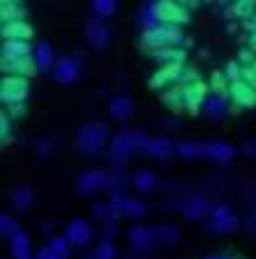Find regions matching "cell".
I'll use <instances>...</instances> for the list:
<instances>
[{
  "label": "cell",
  "mask_w": 256,
  "mask_h": 259,
  "mask_svg": "<svg viewBox=\"0 0 256 259\" xmlns=\"http://www.w3.org/2000/svg\"><path fill=\"white\" fill-rule=\"evenodd\" d=\"M179 88H181V92H183V101H185V106L190 108V113L197 115L199 110H201L206 97H208L206 94L208 85H203L201 80H197V83H192V85H179Z\"/></svg>",
  "instance_id": "16"
},
{
  "label": "cell",
  "mask_w": 256,
  "mask_h": 259,
  "mask_svg": "<svg viewBox=\"0 0 256 259\" xmlns=\"http://www.w3.org/2000/svg\"><path fill=\"white\" fill-rule=\"evenodd\" d=\"M254 3H256V0H254Z\"/></svg>",
  "instance_id": "61"
},
{
  "label": "cell",
  "mask_w": 256,
  "mask_h": 259,
  "mask_svg": "<svg viewBox=\"0 0 256 259\" xmlns=\"http://www.w3.org/2000/svg\"><path fill=\"white\" fill-rule=\"evenodd\" d=\"M238 62H240L242 67H249V64L256 62V53L251 49H242L240 53H238Z\"/></svg>",
  "instance_id": "49"
},
{
  "label": "cell",
  "mask_w": 256,
  "mask_h": 259,
  "mask_svg": "<svg viewBox=\"0 0 256 259\" xmlns=\"http://www.w3.org/2000/svg\"><path fill=\"white\" fill-rule=\"evenodd\" d=\"M0 67H3L5 76H21V78H32L39 71L32 55H28V58H3Z\"/></svg>",
  "instance_id": "11"
},
{
  "label": "cell",
  "mask_w": 256,
  "mask_h": 259,
  "mask_svg": "<svg viewBox=\"0 0 256 259\" xmlns=\"http://www.w3.org/2000/svg\"><path fill=\"white\" fill-rule=\"evenodd\" d=\"M229 97L236 103V108H256V90L245 80L229 85Z\"/></svg>",
  "instance_id": "17"
},
{
  "label": "cell",
  "mask_w": 256,
  "mask_h": 259,
  "mask_svg": "<svg viewBox=\"0 0 256 259\" xmlns=\"http://www.w3.org/2000/svg\"><path fill=\"white\" fill-rule=\"evenodd\" d=\"M64 236L69 239V243L76 245V248H85V245H89V241H92L94 236V230L92 225H89L87 220H71L67 225V230H64Z\"/></svg>",
  "instance_id": "14"
},
{
  "label": "cell",
  "mask_w": 256,
  "mask_h": 259,
  "mask_svg": "<svg viewBox=\"0 0 256 259\" xmlns=\"http://www.w3.org/2000/svg\"><path fill=\"white\" fill-rule=\"evenodd\" d=\"M12 122L14 119L10 117L7 113H0V140H3V145H7V142L12 140Z\"/></svg>",
  "instance_id": "42"
},
{
  "label": "cell",
  "mask_w": 256,
  "mask_h": 259,
  "mask_svg": "<svg viewBox=\"0 0 256 259\" xmlns=\"http://www.w3.org/2000/svg\"><path fill=\"white\" fill-rule=\"evenodd\" d=\"M117 234V220H106V223H101V236L103 241H112V236Z\"/></svg>",
  "instance_id": "48"
},
{
  "label": "cell",
  "mask_w": 256,
  "mask_h": 259,
  "mask_svg": "<svg viewBox=\"0 0 256 259\" xmlns=\"http://www.w3.org/2000/svg\"><path fill=\"white\" fill-rule=\"evenodd\" d=\"M85 39H87L92 51H106L108 44H110V30H108L106 21L92 16L85 25Z\"/></svg>",
  "instance_id": "8"
},
{
  "label": "cell",
  "mask_w": 256,
  "mask_h": 259,
  "mask_svg": "<svg viewBox=\"0 0 256 259\" xmlns=\"http://www.w3.org/2000/svg\"><path fill=\"white\" fill-rule=\"evenodd\" d=\"M179 241V230L174 225H160L156 227V243L163 245H174Z\"/></svg>",
  "instance_id": "32"
},
{
  "label": "cell",
  "mask_w": 256,
  "mask_h": 259,
  "mask_svg": "<svg viewBox=\"0 0 256 259\" xmlns=\"http://www.w3.org/2000/svg\"><path fill=\"white\" fill-rule=\"evenodd\" d=\"M131 181H133V188L140 193H151L158 188V177L151 170H137Z\"/></svg>",
  "instance_id": "27"
},
{
  "label": "cell",
  "mask_w": 256,
  "mask_h": 259,
  "mask_svg": "<svg viewBox=\"0 0 256 259\" xmlns=\"http://www.w3.org/2000/svg\"><path fill=\"white\" fill-rule=\"evenodd\" d=\"M34 46L25 39H5L3 41V58H28Z\"/></svg>",
  "instance_id": "24"
},
{
  "label": "cell",
  "mask_w": 256,
  "mask_h": 259,
  "mask_svg": "<svg viewBox=\"0 0 256 259\" xmlns=\"http://www.w3.org/2000/svg\"><path fill=\"white\" fill-rule=\"evenodd\" d=\"M146 213V204L142 200H135V197H126V206H124V215L126 218H142Z\"/></svg>",
  "instance_id": "37"
},
{
  "label": "cell",
  "mask_w": 256,
  "mask_h": 259,
  "mask_svg": "<svg viewBox=\"0 0 256 259\" xmlns=\"http://www.w3.org/2000/svg\"><path fill=\"white\" fill-rule=\"evenodd\" d=\"M117 257V248L112 241H101L94 250V259H115Z\"/></svg>",
  "instance_id": "41"
},
{
  "label": "cell",
  "mask_w": 256,
  "mask_h": 259,
  "mask_svg": "<svg viewBox=\"0 0 256 259\" xmlns=\"http://www.w3.org/2000/svg\"><path fill=\"white\" fill-rule=\"evenodd\" d=\"M222 73L229 83H238V80H242V64L238 60H231V62H227Z\"/></svg>",
  "instance_id": "40"
},
{
  "label": "cell",
  "mask_w": 256,
  "mask_h": 259,
  "mask_svg": "<svg viewBox=\"0 0 256 259\" xmlns=\"http://www.w3.org/2000/svg\"><path fill=\"white\" fill-rule=\"evenodd\" d=\"M110 140V128L106 122H87L76 133V145L85 156H98Z\"/></svg>",
  "instance_id": "3"
},
{
  "label": "cell",
  "mask_w": 256,
  "mask_h": 259,
  "mask_svg": "<svg viewBox=\"0 0 256 259\" xmlns=\"http://www.w3.org/2000/svg\"><path fill=\"white\" fill-rule=\"evenodd\" d=\"M137 23H140L142 32H146V30H153V28H158V25H163L158 21V16H156L153 0H146L144 5H142V10L137 12Z\"/></svg>",
  "instance_id": "28"
},
{
  "label": "cell",
  "mask_w": 256,
  "mask_h": 259,
  "mask_svg": "<svg viewBox=\"0 0 256 259\" xmlns=\"http://www.w3.org/2000/svg\"><path fill=\"white\" fill-rule=\"evenodd\" d=\"M242 80H245V83H249L251 88L256 90V62L249 64V67H242Z\"/></svg>",
  "instance_id": "50"
},
{
  "label": "cell",
  "mask_w": 256,
  "mask_h": 259,
  "mask_svg": "<svg viewBox=\"0 0 256 259\" xmlns=\"http://www.w3.org/2000/svg\"><path fill=\"white\" fill-rule=\"evenodd\" d=\"M206 227L213 234H231L240 227V220L229 204H213L211 213L206 218Z\"/></svg>",
  "instance_id": "4"
},
{
  "label": "cell",
  "mask_w": 256,
  "mask_h": 259,
  "mask_svg": "<svg viewBox=\"0 0 256 259\" xmlns=\"http://www.w3.org/2000/svg\"><path fill=\"white\" fill-rule=\"evenodd\" d=\"M197 80H199V71H197V69L185 67V69H183V73H181L179 83H176V85H192V83H197Z\"/></svg>",
  "instance_id": "46"
},
{
  "label": "cell",
  "mask_w": 256,
  "mask_h": 259,
  "mask_svg": "<svg viewBox=\"0 0 256 259\" xmlns=\"http://www.w3.org/2000/svg\"><path fill=\"white\" fill-rule=\"evenodd\" d=\"M256 12V3L254 0H236V3H231L227 10V16H236V19H249L251 14Z\"/></svg>",
  "instance_id": "29"
},
{
  "label": "cell",
  "mask_w": 256,
  "mask_h": 259,
  "mask_svg": "<svg viewBox=\"0 0 256 259\" xmlns=\"http://www.w3.org/2000/svg\"><path fill=\"white\" fill-rule=\"evenodd\" d=\"M153 10L160 23H169V25L190 23V12L183 5H179L176 0H153Z\"/></svg>",
  "instance_id": "6"
},
{
  "label": "cell",
  "mask_w": 256,
  "mask_h": 259,
  "mask_svg": "<svg viewBox=\"0 0 256 259\" xmlns=\"http://www.w3.org/2000/svg\"><path fill=\"white\" fill-rule=\"evenodd\" d=\"M201 3H211V0H201Z\"/></svg>",
  "instance_id": "58"
},
{
  "label": "cell",
  "mask_w": 256,
  "mask_h": 259,
  "mask_svg": "<svg viewBox=\"0 0 256 259\" xmlns=\"http://www.w3.org/2000/svg\"><path fill=\"white\" fill-rule=\"evenodd\" d=\"M163 103H167L174 113H179V110H183L185 108V101H183V92H181V88H174V90H165L163 92Z\"/></svg>",
  "instance_id": "33"
},
{
  "label": "cell",
  "mask_w": 256,
  "mask_h": 259,
  "mask_svg": "<svg viewBox=\"0 0 256 259\" xmlns=\"http://www.w3.org/2000/svg\"><path fill=\"white\" fill-rule=\"evenodd\" d=\"M185 69V62H176V64H165V67H158L156 73L149 78V85L156 90H167V85H176L181 78V73Z\"/></svg>",
  "instance_id": "13"
},
{
  "label": "cell",
  "mask_w": 256,
  "mask_h": 259,
  "mask_svg": "<svg viewBox=\"0 0 256 259\" xmlns=\"http://www.w3.org/2000/svg\"><path fill=\"white\" fill-rule=\"evenodd\" d=\"M126 181H128V177H126V172H124V167L121 165L112 167V170L108 172V188H110L112 193L121 191V188L126 186Z\"/></svg>",
  "instance_id": "34"
},
{
  "label": "cell",
  "mask_w": 256,
  "mask_h": 259,
  "mask_svg": "<svg viewBox=\"0 0 256 259\" xmlns=\"http://www.w3.org/2000/svg\"><path fill=\"white\" fill-rule=\"evenodd\" d=\"M92 12L96 19H108L117 12V0H92Z\"/></svg>",
  "instance_id": "35"
},
{
  "label": "cell",
  "mask_w": 256,
  "mask_h": 259,
  "mask_svg": "<svg viewBox=\"0 0 256 259\" xmlns=\"http://www.w3.org/2000/svg\"><path fill=\"white\" fill-rule=\"evenodd\" d=\"M176 156H181L183 161H194L201 158V142H179L176 145Z\"/></svg>",
  "instance_id": "31"
},
{
  "label": "cell",
  "mask_w": 256,
  "mask_h": 259,
  "mask_svg": "<svg viewBox=\"0 0 256 259\" xmlns=\"http://www.w3.org/2000/svg\"><path fill=\"white\" fill-rule=\"evenodd\" d=\"M7 110L5 113L10 115L12 119H23L25 115H28V108H25V103H14V106H5Z\"/></svg>",
  "instance_id": "47"
},
{
  "label": "cell",
  "mask_w": 256,
  "mask_h": 259,
  "mask_svg": "<svg viewBox=\"0 0 256 259\" xmlns=\"http://www.w3.org/2000/svg\"><path fill=\"white\" fill-rule=\"evenodd\" d=\"M10 252L12 259H32V243L25 232H16L10 239Z\"/></svg>",
  "instance_id": "23"
},
{
  "label": "cell",
  "mask_w": 256,
  "mask_h": 259,
  "mask_svg": "<svg viewBox=\"0 0 256 259\" xmlns=\"http://www.w3.org/2000/svg\"><path fill=\"white\" fill-rule=\"evenodd\" d=\"M229 101H231L229 92H213V94H208V97H206L201 110H203V115H206L208 119H213V122H220V119H224L229 113H231Z\"/></svg>",
  "instance_id": "9"
},
{
  "label": "cell",
  "mask_w": 256,
  "mask_h": 259,
  "mask_svg": "<svg viewBox=\"0 0 256 259\" xmlns=\"http://www.w3.org/2000/svg\"><path fill=\"white\" fill-rule=\"evenodd\" d=\"M108 110H110V117L115 122H126V119H131L133 113H135V103H133V99L128 94H117V97L110 99Z\"/></svg>",
  "instance_id": "18"
},
{
  "label": "cell",
  "mask_w": 256,
  "mask_h": 259,
  "mask_svg": "<svg viewBox=\"0 0 256 259\" xmlns=\"http://www.w3.org/2000/svg\"><path fill=\"white\" fill-rule=\"evenodd\" d=\"M146 142V136L142 131H131V128H124L119 131L115 138L110 140V161L115 165H124L126 161H131L137 152H142V147Z\"/></svg>",
  "instance_id": "2"
},
{
  "label": "cell",
  "mask_w": 256,
  "mask_h": 259,
  "mask_svg": "<svg viewBox=\"0 0 256 259\" xmlns=\"http://www.w3.org/2000/svg\"><path fill=\"white\" fill-rule=\"evenodd\" d=\"M92 215H94V220H98V223H106V220H110L112 218L110 204H108V202H96V204L92 206Z\"/></svg>",
  "instance_id": "44"
},
{
  "label": "cell",
  "mask_w": 256,
  "mask_h": 259,
  "mask_svg": "<svg viewBox=\"0 0 256 259\" xmlns=\"http://www.w3.org/2000/svg\"><path fill=\"white\" fill-rule=\"evenodd\" d=\"M32 58H34V64H37L39 71H50V69H55V62H58L55 51L48 41H39V44H34Z\"/></svg>",
  "instance_id": "21"
},
{
  "label": "cell",
  "mask_w": 256,
  "mask_h": 259,
  "mask_svg": "<svg viewBox=\"0 0 256 259\" xmlns=\"http://www.w3.org/2000/svg\"><path fill=\"white\" fill-rule=\"evenodd\" d=\"M53 152H55V140L53 138H41V140H37V156L39 158L53 156Z\"/></svg>",
  "instance_id": "43"
},
{
  "label": "cell",
  "mask_w": 256,
  "mask_h": 259,
  "mask_svg": "<svg viewBox=\"0 0 256 259\" xmlns=\"http://www.w3.org/2000/svg\"><path fill=\"white\" fill-rule=\"evenodd\" d=\"M34 259H62V257H58V254H55L53 250L46 245V248H41L37 254H34Z\"/></svg>",
  "instance_id": "51"
},
{
  "label": "cell",
  "mask_w": 256,
  "mask_h": 259,
  "mask_svg": "<svg viewBox=\"0 0 256 259\" xmlns=\"http://www.w3.org/2000/svg\"><path fill=\"white\" fill-rule=\"evenodd\" d=\"M16 232H21V230H19V223H16V220L12 218L10 213H3V215H0V234H3L7 241H10L12 236L16 234Z\"/></svg>",
  "instance_id": "39"
},
{
  "label": "cell",
  "mask_w": 256,
  "mask_h": 259,
  "mask_svg": "<svg viewBox=\"0 0 256 259\" xmlns=\"http://www.w3.org/2000/svg\"><path fill=\"white\" fill-rule=\"evenodd\" d=\"M142 152L156 161H167L176 154V142H172L169 138H146Z\"/></svg>",
  "instance_id": "15"
},
{
  "label": "cell",
  "mask_w": 256,
  "mask_h": 259,
  "mask_svg": "<svg viewBox=\"0 0 256 259\" xmlns=\"http://www.w3.org/2000/svg\"><path fill=\"white\" fill-rule=\"evenodd\" d=\"M126 197H128V195H124V193H121V191H117V193H112V195H110V200H108V204H110L112 220H119V218H124Z\"/></svg>",
  "instance_id": "38"
},
{
  "label": "cell",
  "mask_w": 256,
  "mask_h": 259,
  "mask_svg": "<svg viewBox=\"0 0 256 259\" xmlns=\"http://www.w3.org/2000/svg\"><path fill=\"white\" fill-rule=\"evenodd\" d=\"M10 202L16 211H28L34 202V193L30 186H16L14 191L10 193Z\"/></svg>",
  "instance_id": "26"
},
{
  "label": "cell",
  "mask_w": 256,
  "mask_h": 259,
  "mask_svg": "<svg viewBox=\"0 0 256 259\" xmlns=\"http://www.w3.org/2000/svg\"><path fill=\"white\" fill-rule=\"evenodd\" d=\"M163 126L165 128H179V122H176V119H163Z\"/></svg>",
  "instance_id": "55"
},
{
  "label": "cell",
  "mask_w": 256,
  "mask_h": 259,
  "mask_svg": "<svg viewBox=\"0 0 256 259\" xmlns=\"http://www.w3.org/2000/svg\"><path fill=\"white\" fill-rule=\"evenodd\" d=\"M30 94V83L28 78L21 76H5L0 83V101L5 106H14V103H25Z\"/></svg>",
  "instance_id": "5"
},
{
  "label": "cell",
  "mask_w": 256,
  "mask_h": 259,
  "mask_svg": "<svg viewBox=\"0 0 256 259\" xmlns=\"http://www.w3.org/2000/svg\"><path fill=\"white\" fill-rule=\"evenodd\" d=\"M48 248L53 250L58 257H62V259H69V254H71V243H69V239L67 236H50V241H48Z\"/></svg>",
  "instance_id": "36"
},
{
  "label": "cell",
  "mask_w": 256,
  "mask_h": 259,
  "mask_svg": "<svg viewBox=\"0 0 256 259\" xmlns=\"http://www.w3.org/2000/svg\"><path fill=\"white\" fill-rule=\"evenodd\" d=\"M242 25H245V30H247L249 34H251V32H256V12H254V14H251Z\"/></svg>",
  "instance_id": "52"
},
{
  "label": "cell",
  "mask_w": 256,
  "mask_h": 259,
  "mask_svg": "<svg viewBox=\"0 0 256 259\" xmlns=\"http://www.w3.org/2000/svg\"><path fill=\"white\" fill-rule=\"evenodd\" d=\"M206 259H233L231 254H211V257H206Z\"/></svg>",
  "instance_id": "57"
},
{
  "label": "cell",
  "mask_w": 256,
  "mask_h": 259,
  "mask_svg": "<svg viewBox=\"0 0 256 259\" xmlns=\"http://www.w3.org/2000/svg\"><path fill=\"white\" fill-rule=\"evenodd\" d=\"M32 34H34V30L28 21H14V23L3 25V37H5V39H25V41H30Z\"/></svg>",
  "instance_id": "25"
},
{
  "label": "cell",
  "mask_w": 256,
  "mask_h": 259,
  "mask_svg": "<svg viewBox=\"0 0 256 259\" xmlns=\"http://www.w3.org/2000/svg\"><path fill=\"white\" fill-rule=\"evenodd\" d=\"M211 209H213V204H211V200H208V197H203V195H192L190 200H185V204H183V215H185L188 220H203V218H208Z\"/></svg>",
  "instance_id": "20"
},
{
  "label": "cell",
  "mask_w": 256,
  "mask_h": 259,
  "mask_svg": "<svg viewBox=\"0 0 256 259\" xmlns=\"http://www.w3.org/2000/svg\"><path fill=\"white\" fill-rule=\"evenodd\" d=\"M233 3H236V0H233Z\"/></svg>",
  "instance_id": "60"
},
{
  "label": "cell",
  "mask_w": 256,
  "mask_h": 259,
  "mask_svg": "<svg viewBox=\"0 0 256 259\" xmlns=\"http://www.w3.org/2000/svg\"><path fill=\"white\" fill-rule=\"evenodd\" d=\"M242 154H245V156H254L256 154V145L251 140H247L245 145H242Z\"/></svg>",
  "instance_id": "53"
},
{
  "label": "cell",
  "mask_w": 256,
  "mask_h": 259,
  "mask_svg": "<svg viewBox=\"0 0 256 259\" xmlns=\"http://www.w3.org/2000/svg\"><path fill=\"white\" fill-rule=\"evenodd\" d=\"M188 53L181 46H169V49H158L151 51V60H153L158 67H165V64H176V62H185Z\"/></svg>",
  "instance_id": "22"
},
{
  "label": "cell",
  "mask_w": 256,
  "mask_h": 259,
  "mask_svg": "<svg viewBox=\"0 0 256 259\" xmlns=\"http://www.w3.org/2000/svg\"><path fill=\"white\" fill-rule=\"evenodd\" d=\"M128 243H131L133 250L144 252V250H149L156 243V230H149L144 225H133L128 230Z\"/></svg>",
  "instance_id": "19"
},
{
  "label": "cell",
  "mask_w": 256,
  "mask_h": 259,
  "mask_svg": "<svg viewBox=\"0 0 256 259\" xmlns=\"http://www.w3.org/2000/svg\"><path fill=\"white\" fill-rule=\"evenodd\" d=\"M0 21L14 23V21H25V7L23 5H0Z\"/></svg>",
  "instance_id": "30"
},
{
  "label": "cell",
  "mask_w": 256,
  "mask_h": 259,
  "mask_svg": "<svg viewBox=\"0 0 256 259\" xmlns=\"http://www.w3.org/2000/svg\"><path fill=\"white\" fill-rule=\"evenodd\" d=\"M80 69H82V55L80 53H76V60H73L71 55H58L53 76L58 83L73 85L78 78H80Z\"/></svg>",
  "instance_id": "7"
},
{
  "label": "cell",
  "mask_w": 256,
  "mask_h": 259,
  "mask_svg": "<svg viewBox=\"0 0 256 259\" xmlns=\"http://www.w3.org/2000/svg\"><path fill=\"white\" fill-rule=\"evenodd\" d=\"M227 83L229 80L224 78L222 71H213L211 73V90L213 92H227Z\"/></svg>",
  "instance_id": "45"
},
{
  "label": "cell",
  "mask_w": 256,
  "mask_h": 259,
  "mask_svg": "<svg viewBox=\"0 0 256 259\" xmlns=\"http://www.w3.org/2000/svg\"><path fill=\"white\" fill-rule=\"evenodd\" d=\"M85 259H94V257H85Z\"/></svg>",
  "instance_id": "59"
},
{
  "label": "cell",
  "mask_w": 256,
  "mask_h": 259,
  "mask_svg": "<svg viewBox=\"0 0 256 259\" xmlns=\"http://www.w3.org/2000/svg\"><path fill=\"white\" fill-rule=\"evenodd\" d=\"M176 3H179V5H183L185 10H194V7H199V3H201V0H176Z\"/></svg>",
  "instance_id": "54"
},
{
  "label": "cell",
  "mask_w": 256,
  "mask_h": 259,
  "mask_svg": "<svg viewBox=\"0 0 256 259\" xmlns=\"http://www.w3.org/2000/svg\"><path fill=\"white\" fill-rule=\"evenodd\" d=\"M201 156L208 158V161H213V163L227 165V163L233 161V156H236V149H233L229 142H222V140L201 142Z\"/></svg>",
  "instance_id": "12"
},
{
  "label": "cell",
  "mask_w": 256,
  "mask_h": 259,
  "mask_svg": "<svg viewBox=\"0 0 256 259\" xmlns=\"http://www.w3.org/2000/svg\"><path fill=\"white\" fill-rule=\"evenodd\" d=\"M103 188H108V172L103 170H87L76 179V191L80 195H94Z\"/></svg>",
  "instance_id": "10"
},
{
  "label": "cell",
  "mask_w": 256,
  "mask_h": 259,
  "mask_svg": "<svg viewBox=\"0 0 256 259\" xmlns=\"http://www.w3.org/2000/svg\"><path fill=\"white\" fill-rule=\"evenodd\" d=\"M142 46L146 51H158V49H169V46H181V49H188L192 46V39H188L181 30V25H169L163 23L153 30H146L142 32Z\"/></svg>",
  "instance_id": "1"
},
{
  "label": "cell",
  "mask_w": 256,
  "mask_h": 259,
  "mask_svg": "<svg viewBox=\"0 0 256 259\" xmlns=\"http://www.w3.org/2000/svg\"><path fill=\"white\" fill-rule=\"evenodd\" d=\"M0 5H23V0H0Z\"/></svg>",
  "instance_id": "56"
}]
</instances>
